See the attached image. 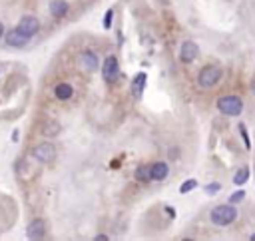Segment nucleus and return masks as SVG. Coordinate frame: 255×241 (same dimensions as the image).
<instances>
[{"label": "nucleus", "instance_id": "1", "mask_svg": "<svg viewBox=\"0 0 255 241\" xmlns=\"http://www.w3.org/2000/svg\"><path fill=\"white\" fill-rule=\"evenodd\" d=\"M209 219H211V223L221 225V227L229 225V223H233L237 219V209L233 205H217V207L211 209Z\"/></svg>", "mask_w": 255, "mask_h": 241}, {"label": "nucleus", "instance_id": "2", "mask_svg": "<svg viewBox=\"0 0 255 241\" xmlns=\"http://www.w3.org/2000/svg\"><path fill=\"white\" fill-rule=\"evenodd\" d=\"M217 108L225 116H239L243 110V102L239 96H223L217 100Z\"/></svg>", "mask_w": 255, "mask_h": 241}, {"label": "nucleus", "instance_id": "3", "mask_svg": "<svg viewBox=\"0 0 255 241\" xmlns=\"http://www.w3.org/2000/svg\"><path fill=\"white\" fill-rule=\"evenodd\" d=\"M221 76H223V70H221L219 66H205V68L199 72L197 82H199L201 88H213V86L221 80Z\"/></svg>", "mask_w": 255, "mask_h": 241}, {"label": "nucleus", "instance_id": "4", "mask_svg": "<svg viewBox=\"0 0 255 241\" xmlns=\"http://www.w3.org/2000/svg\"><path fill=\"white\" fill-rule=\"evenodd\" d=\"M16 30H18L20 34H24L26 38H32L34 34H38V30H40V22H38V18H36V16H24V18L18 22Z\"/></svg>", "mask_w": 255, "mask_h": 241}, {"label": "nucleus", "instance_id": "5", "mask_svg": "<svg viewBox=\"0 0 255 241\" xmlns=\"http://www.w3.org/2000/svg\"><path fill=\"white\" fill-rule=\"evenodd\" d=\"M32 156H34L38 162H42V164H50V162H54V158H56V148H54L52 144L44 142V144H40V146H36V148L32 150Z\"/></svg>", "mask_w": 255, "mask_h": 241}, {"label": "nucleus", "instance_id": "6", "mask_svg": "<svg viewBox=\"0 0 255 241\" xmlns=\"http://www.w3.org/2000/svg\"><path fill=\"white\" fill-rule=\"evenodd\" d=\"M102 76L106 82H114L118 76H120V64L116 60V56H108L104 60V66H102Z\"/></svg>", "mask_w": 255, "mask_h": 241}, {"label": "nucleus", "instance_id": "7", "mask_svg": "<svg viewBox=\"0 0 255 241\" xmlns=\"http://www.w3.org/2000/svg\"><path fill=\"white\" fill-rule=\"evenodd\" d=\"M197 56H199V48H197L195 42L188 40V42L182 44V50H180V60H182V62L190 64V62H193Z\"/></svg>", "mask_w": 255, "mask_h": 241}, {"label": "nucleus", "instance_id": "8", "mask_svg": "<svg viewBox=\"0 0 255 241\" xmlns=\"http://www.w3.org/2000/svg\"><path fill=\"white\" fill-rule=\"evenodd\" d=\"M44 235H46V223H44V219H34L28 225V229H26V237L28 239H44Z\"/></svg>", "mask_w": 255, "mask_h": 241}, {"label": "nucleus", "instance_id": "9", "mask_svg": "<svg viewBox=\"0 0 255 241\" xmlns=\"http://www.w3.org/2000/svg\"><path fill=\"white\" fill-rule=\"evenodd\" d=\"M80 66H82L86 72H94V70L98 68V56H96L94 52H90V50H84V52L80 54Z\"/></svg>", "mask_w": 255, "mask_h": 241}, {"label": "nucleus", "instance_id": "10", "mask_svg": "<svg viewBox=\"0 0 255 241\" xmlns=\"http://www.w3.org/2000/svg\"><path fill=\"white\" fill-rule=\"evenodd\" d=\"M168 174H170V168L164 162H158L150 168V180H154V181H164L168 178Z\"/></svg>", "mask_w": 255, "mask_h": 241}, {"label": "nucleus", "instance_id": "11", "mask_svg": "<svg viewBox=\"0 0 255 241\" xmlns=\"http://www.w3.org/2000/svg\"><path fill=\"white\" fill-rule=\"evenodd\" d=\"M146 82H148V76L146 74H136V78L132 80V94L134 98H140L144 88H146Z\"/></svg>", "mask_w": 255, "mask_h": 241}, {"label": "nucleus", "instance_id": "12", "mask_svg": "<svg viewBox=\"0 0 255 241\" xmlns=\"http://www.w3.org/2000/svg\"><path fill=\"white\" fill-rule=\"evenodd\" d=\"M6 42H8L10 46H18V48H20V46H24V44L28 42V38H26L24 34H20V32L14 28V30H10V32L6 34Z\"/></svg>", "mask_w": 255, "mask_h": 241}, {"label": "nucleus", "instance_id": "13", "mask_svg": "<svg viewBox=\"0 0 255 241\" xmlns=\"http://www.w3.org/2000/svg\"><path fill=\"white\" fill-rule=\"evenodd\" d=\"M54 94H56L58 100H70L72 94H74V88L70 84H58L56 90H54Z\"/></svg>", "mask_w": 255, "mask_h": 241}, {"label": "nucleus", "instance_id": "14", "mask_svg": "<svg viewBox=\"0 0 255 241\" xmlns=\"http://www.w3.org/2000/svg\"><path fill=\"white\" fill-rule=\"evenodd\" d=\"M50 12H52L56 18H60V16H64V14L68 12V4L64 2V0H52V4H50Z\"/></svg>", "mask_w": 255, "mask_h": 241}, {"label": "nucleus", "instance_id": "15", "mask_svg": "<svg viewBox=\"0 0 255 241\" xmlns=\"http://www.w3.org/2000/svg\"><path fill=\"white\" fill-rule=\"evenodd\" d=\"M247 180H249V170H247V168H241V170L233 176V183H235V185H243Z\"/></svg>", "mask_w": 255, "mask_h": 241}, {"label": "nucleus", "instance_id": "16", "mask_svg": "<svg viewBox=\"0 0 255 241\" xmlns=\"http://www.w3.org/2000/svg\"><path fill=\"white\" fill-rule=\"evenodd\" d=\"M58 132H60V126H58L56 122H48V124L42 128V134H44V136H56Z\"/></svg>", "mask_w": 255, "mask_h": 241}, {"label": "nucleus", "instance_id": "17", "mask_svg": "<svg viewBox=\"0 0 255 241\" xmlns=\"http://www.w3.org/2000/svg\"><path fill=\"white\" fill-rule=\"evenodd\" d=\"M136 180H140V181H150V168H148V166L138 168V172H136Z\"/></svg>", "mask_w": 255, "mask_h": 241}, {"label": "nucleus", "instance_id": "18", "mask_svg": "<svg viewBox=\"0 0 255 241\" xmlns=\"http://www.w3.org/2000/svg\"><path fill=\"white\" fill-rule=\"evenodd\" d=\"M195 185H197V181H195V180H188V181H184V183H182L180 191H182V193H188V191H190V189H193Z\"/></svg>", "mask_w": 255, "mask_h": 241}, {"label": "nucleus", "instance_id": "19", "mask_svg": "<svg viewBox=\"0 0 255 241\" xmlns=\"http://www.w3.org/2000/svg\"><path fill=\"white\" fill-rule=\"evenodd\" d=\"M219 189H221V185H219V183H209V185L205 187V193H207V195H215Z\"/></svg>", "mask_w": 255, "mask_h": 241}, {"label": "nucleus", "instance_id": "20", "mask_svg": "<svg viewBox=\"0 0 255 241\" xmlns=\"http://www.w3.org/2000/svg\"><path fill=\"white\" fill-rule=\"evenodd\" d=\"M245 197V191H235L231 197H229V203H237V201H241Z\"/></svg>", "mask_w": 255, "mask_h": 241}, {"label": "nucleus", "instance_id": "21", "mask_svg": "<svg viewBox=\"0 0 255 241\" xmlns=\"http://www.w3.org/2000/svg\"><path fill=\"white\" fill-rule=\"evenodd\" d=\"M112 18H114V10H108V12H106V18H104V28H110Z\"/></svg>", "mask_w": 255, "mask_h": 241}, {"label": "nucleus", "instance_id": "22", "mask_svg": "<svg viewBox=\"0 0 255 241\" xmlns=\"http://www.w3.org/2000/svg\"><path fill=\"white\" fill-rule=\"evenodd\" d=\"M239 130H241V136H243V142H245V148H251V142H249V136H247V132H245V128H243V126H239Z\"/></svg>", "mask_w": 255, "mask_h": 241}, {"label": "nucleus", "instance_id": "23", "mask_svg": "<svg viewBox=\"0 0 255 241\" xmlns=\"http://www.w3.org/2000/svg\"><path fill=\"white\" fill-rule=\"evenodd\" d=\"M4 34V26H2V22H0V36Z\"/></svg>", "mask_w": 255, "mask_h": 241}]
</instances>
